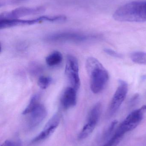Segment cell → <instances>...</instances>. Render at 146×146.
Masks as SVG:
<instances>
[{"label": "cell", "mask_w": 146, "mask_h": 146, "mask_svg": "<svg viewBox=\"0 0 146 146\" xmlns=\"http://www.w3.org/2000/svg\"><path fill=\"white\" fill-rule=\"evenodd\" d=\"M86 68L90 78L92 92L98 94L102 92L109 81V73L98 60L91 57L87 60Z\"/></svg>", "instance_id": "6da1fadb"}, {"label": "cell", "mask_w": 146, "mask_h": 146, "mask_svg": "<svg viewBox=\"0 0 146 146\" xmlns=\"http://www.w3.org/2000/svg\"><path fill=\"white\" fill-rule=\"evenodd\" d=\"M113 18L121 22H146V1H133L127 3L115 12Z\"/></svg>", "instance_id": "7a4b0ae2"}, {"label": "cell", "mask_w": 146, "mask_h": 146, "mask_svg": "<svg viewBox=\"0 0 146 146\" xmlns=\"http://www.w3.org/2000/svg\"><path fill=\"white\" fill-rule=\"evenodd\" d=\"M67 19L66 16L62 15L56 16L44 15L39 18L30 20H21L18 19H0V29H5L16 26L31 25L44 21L49 22H59L65 21Z\"/></svg>", "instance_id": "3957f363"}, {"label": "cell", "mask_w": 146, "mask_h": 146, "mask_svg": "<svg viewBox=\"0 0 146 146\" xmlns=\"http://www.w3.org/2000/svg\"><path fill=\"white\" fill-rule=\"evenodd\" d=\"M97 36L75 32H63L49 35L46 37L47 41L53 42H83L95 39Z\"/></svg>", "instance_id": "277c9868"}, {"label": "cell", "mask_w": 146, "mask_h": 146, "mask_svg": "<svg viewBox=\"0 0 146 146\" xmlns=\"http://www.w3.org/2000/svg\"><path fill=\"white\" fill-rule=\"evenodd\" d=\"M146 112V105L131 112L119 125L116 132L124 135L127 132L132 131L139 125Z\"/></svg>", "instance_id": "5b68a950"}, {"label": "cell", "mask_w": 146, "mask_h": 146, "mask_svg": "<svg viewBox=\"0 0 146 146\" xmlns=\"http://www.w3.org/2000/svg\"><path fill=\"white\" fill-rule=\"evenodd\" d=\"M65 70V74L71 87L78 91L80 86L81 81L79 62L75 56L72 55L68 56Z\"/></svg>", "instance_id": "8992f818"}, {"label": "cell", "mask_w": 146, "mask_h": 146, "mask_svg": "<svg viewBox=\"0 0 146 146\" xmlns=\"http://www.w3.org/2000/svg\"><path fill=\"white\" fill-rule=\"evenodd\" d=\"M128 91V85L125 81L120 80L118 87L111 99L108 111V115H113L124 101Z\"/></svg>", "instance_id": "52a82bcc"}, {"label": "cell", "mask_w": 146, "mask_h": 146, "mask_svg": "<svg viewBox=\"0 0 146 146\" xmlns=\"http://www.w3.org/2000/svg\"><path fill=\"white\" fill-rule=\"evenodd\" d=\"M45 10V8L43 7H21L17 8L11 11L2 13L0 15V19H18L23 16L39 14L43 13Z\"/></svg>", "instance_id": "ba28073f"}, {"label": "cell", "mask_w": 146, "mask_h": 146, "mask_svg": "<svg viewBox=\"0 0 146 146\" xmlns=\"http://www.w3.org/2000/svg\"><path fill=\"white\" fill-rule=\"evenodd\" d=\"M47 110L43 105L39 104L32 111H31L27 121V125L30 129L37 127L47 115Z\"/></svg>", "instance_id": "9c48e42d"}, {"label": "cell", "mask_w": 146, "mask_h": 146, "mask_svg": "<svg viewBox=\"0 0 146 146\" xmlns=\"http://www.w3.org/2000/svg\"><path fill=\"white\" fill-rule=\"evenodd\" d=\"M60 118L61 117L59 113L55 114L48 122L43 130L33 140L32 142L36 143L39 142L47 139L50 136L58 127Z\"/></svg>", "instance_id": "30bf717a"}, {"label": "cell", "mask_w": 146, "mask_h": 146, "mask_svg": "<svg viewBox=\"0 0 146 146\" xmlns=\"http://www.w3.org/2000/svg\"><path fill=\"white\" fill-rule=\"evenodd\" d=\"M77 92L75 88L71 86L65 89L61 99L62 105L64 109H69L76 105Z\"/></svg>", "instance_id": "8fae6325"}, {"label": "cell", "mask_w": 146, "mask_h": 146, "mask_svg": "<svg viewBox=\"0 0 146 146\" xmlns=\"http://www.w3.org/2000/svg\"><path fill=\"white\" fill-rule=\"evenodd\" d=\"M101 111L102 105L101 103H97L90 111L87 121L97 124L101 115Z\"/></svg>", "instance_id": "7c38bea8"}, {"label": "cell", "mask_w": 146, "mask_h": 146, "mask_svg": "<svg viewBox=\"0 0 146 146\" xmlns=\"http://www.w3.org/2000/svg\"><path fill=\"white\" fill-rule=\"evenodd\" d=\"M63 60L62 54L58 51H55L47 56L46 63L49 66L52 67L59 65Z\"/></svg>", "instance_id": "4fadbf2b"}, {"label": "cell", "mask_w": 146, "mask_h": 146, "mask_svg": "<svg viewBox=\"0 0 146 146\" xmlns=\"http://www.w3.org/2000/svg\"><path fill=\"white\" fill-rule=\"evenodd\" d=\"M96 125L95 123L87 121L79 134L78 139L81 140L87 138L93 132Z\"/></svg>", "instance_id": "5bb4252c"}, {"label": "cell", "mask_w": 146, "mask_h": 146, "mask_svg": "<svg viewBox=\"0 0 146 146\" xmlns=\"http://www.w3.org/2000/svg\"><path fill=\"white\" fill-rule=\"evenodd\" d=\"M39 100H40V96L38 94H34L31 98L29 101L28 104L26 107L22 112V114L24 115L29 114L31 111H32L36 107H37L39 103Z\"/></svg>", "instance_id": "9a60e30c"}, {"label": "cell", "mask_w": 146, "mask_h": 146, "mask_svg": "<svg viewBox=\"0 0 146 146\" xmlns=\"http://www.w3.org/2000/svg\"><path fill=\"white\" fill-rule=\"evenodd\" d=\"M131 60L135 63L141 65L146 64V53L142 51H136L131 53Z\"/></svg>", "instance_id": "2e32d148"}, {"label": "cell", "mask_w": 146, "mask_h": 146, "mask_svg": "<svg viewBox=\"0 0 146 146\" xmlns=\"http://www.w3.org/2000/svg\"><path fill=\"white\" fill-rule=\"evenodd\" d=\"M124 135L115 132L112 138L103 146H117L122 139Z\"/></svg>", "instance_id": "e0dca14e"}, {"label": "cell", "mask_w": 146, "mask_h": 146, "mask_svg": "<svg viewBox=\"0 0 146 146\" xmlns=\"http://www.w3.org/2000/svg\"><path fill=\"white\" fill-rule=\"evenodd\" d=\"M52 79L49 76H40L38 80V85L39 86L43 89L47 88L51 84Z\"/></svg>", "instance_id": "ac0fdd59"}, {"label": "cell", "mask_w": 146, "mask_h": 146, "mask_svg": "<svg viewBox=\"0 0 146 146\" xmlns=\"http://www.w3.org/2000/svg\"><path fill=\"white\" fill-rule=\"evenodd\" d=\"M117 123H118L117 121H116V120H115V121H113L111 123L108 129L106 130V131H105V133L104 134V139H106V138H108L109 135H110L111 134V133H112L113 130H114L115 127V126H116L117 124Z\"/></svg>", "instance_id": "d6986e66"}, {"label": "cell", "mask_w": 146, "mask_h": 146, "mask_svg": "<svg viewBox=\"0 0 146 146\" xmlns=\"http://www.w3.org/2000/svg\"><path fill=\"white\" fill-rule=\"evenodd\" d=\"M104 51L106 54H108V55L111 56H113V57H116L117 58H122V55L121 54L117 53L115 50L111 49H104Z\"/></svg>", "instance_id": "ffe728a7"}, {"label": "cell", "mask_w": 146, "mask_h": 146, "mask_svg": "<svg viewBox=\"0 0 146 146\" xmlns=\"http://www.w3.org/2000/svg\"><path fill=\"white\" fill-rule=\"evenodd\" d=\"M1 146H21L20 143L13 140H7L4 141Z\"/></svg>", "instance_id": "44dd1931"}, {"label": "cell", "mask_w": 146, "mask_h": 146, "mask_svg": "<svg viewBox=\"0 0 146 146\" xmlns=\"http://www.w3.org/2000/svg\"><path fill=\"white\" fill-rule=\"evenodd\" d=\"M17 1H24V0H17Z\"/></svg>", "instance_id": "7402d4cb"}]
</instances>
